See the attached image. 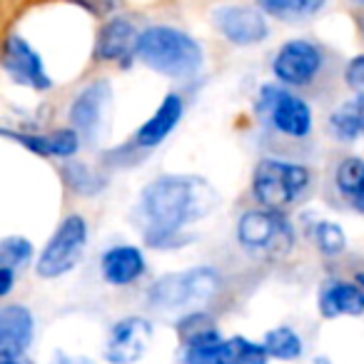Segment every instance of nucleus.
I'll use <instances>...</instances> for the list:
<instances>
[{
    "mask_svg": "<svg viewBox=\"0 0 364 364\" xmlns=\"http://www.w3.org/2000/svg\"><path fill=\"white\" fill-rule=\"evenodd\" d=\"M137 38H140V31H137V26L130 18L112 16L97 31L92 55L100 63H122V65H127L135 58Z\"/></svg>",
    "mask_w": 364,
    "mask_h": 364,
    "instance_id": "4468645a",
    "label": "nucleus"
},
{
    "mask_svg": "<svg viewBox=\"0 0 364 364\" xmlns=\"http://www.w3.org/2000/svg\"><path fill=\"white\" fill-rule=\"evenodd\" d=\"M309 237H312L314 247L327 257H337L347 250V235H344L342 225L332 223V220H314L307 228Z\"/></svg>",
    "mask_w": 364,
    "mask_h": 364,
    "instance_id": "393cba45",
    "label": "nucleus"
},
{
    "mask_svg": "<svg viewBox=\"0 0 364 364\" xmlns=\"http://www.w3.org/2000/svg\"><path fill=\"white\" fill-rule=\"evenodd\" d=\"M269 354L262 342L247 337H223L208 347L182 349V364H267Z\"/></svg>",
    "mask_w": 364,
    "mask_h": 364,
    "instance_id": "ddd939ff",
    "label": "nucleus"
},
{
    "mask_svg": "<svg viewBox=\"0 0 364 364\" xmlns=\"http://www.w3.org/2000/svg\"><path fill=\"white\" fill-rule=\"evenodd\" d=\"M357 282H359V284H362V287H364V272H359V274H357Z\"/></svg>",
    "mask_w": 364,
    "mask_h": 364,
    "instance_id": "72a5a7b5",
    "label": "nucleus"
},
{
    "mask_svg": "<svg viewBox=\"0 0 364 364\" xmlns=\"http://www.w3.org/2000/svg\"><path fill=\"white\" fill-rule=\"evenodd\" d=\"M218 33L235 48H252L267 41V16L252 6H223L213 13Z\"/></svg>",
    "mask_w": 364,
    "mask_h": 364,
    "instance_id": "f8f14e48",
    "label": "nucleus"
},
{
    "mask_svg": "<svg viewBox=\"0 0 364 364\" xmlns=\"http://www.w3.org/2000/svg\"><path fill=\"white\" fill-rule=\"evenodd\" d=\"M334 188H337V193L352 205V210L364 215V157L349 155L337 162V170H334Z\"/></svg>",
    "mask_w": 364,
    "mask_h": 364,
    "instance_id": "412c9836",
    "label": "nucleus"
},
{
    "mask_svg": "<svg viewBox=\"0 0 364 364\" xmlns=\"http://www.w3.org/2000/svg\"><path fill=\"white\" fill-rule=\"evenodd\" d=\"M237 242L264 257H284L294 245V230L279 210H250L237 220Z\"/></svg>",
    "mask_w": 364,
    "mask_h": 364,
    "instance_id": "39448f33",
    "label": "nucleus"
},
{
    "mask_svg": "<svg viewBox=\"0 0 364 364\" xmlns=\"http://www.w3.org/2000/svg\"><path fill=\"white\" fill-rule=\"evenodd\" d=\"M352 3H357V6H364V0H352Z\"/></svg>",
    "mask_w": 364,
    "mask_h": 364,
    "instance_id": "f704fd0d",
    "label": "nucleus"
},
{
    "mask_svg": "<svg viewBox=\"0 0 364 364\" xmlns=\"http://www.w3.org/2000/svg\"><path fill=\"white\" fill-rule=\"evenodd\" d=\"M182 115H185V100H182L177 92H167L162 97V102L155 107L150 117L137 127L135 132V142L145 150H152L160 142H165L170 137V132L180 125Z\"/></svg>",
    "mask_w": 364,
    "mask_h": 364,
    "instance_id": "f3484780",
    "label": "nucleus"
},
{
    "mask_svg": "<svg viewBox=\"0 0 364 364\" xmlns=\"http://www.w3.org/2000/svg\"><path fill=\"white\" fill-rule=\"evenodd\" d=\"M55 364H92L90 359H82V357H68V354H60L55 359Z\"/></svg>",
    "mask_w": 364,
    "mask_h": 364,
    "instance_id": "2f4dec72",
    "label": "nucleus"
},
{
    "mask_svg": "<svg viewBox=\"0 0 364 364\" xmlns=\"http://www.w3.org/2000/svg\"><path fill=\"white\" fill-rule=\"evenodd\" d=\"M312 364H332V362H329V357H314Z\"/></svg>",
    "mask_w": 364,
    "mask_h": 364,
    "instance_id": "473e14b6",
    "label": "nucleus"
},
{
    "mask_svg": "<svg viewBox=\"0 0 364 364\" xmlns=\"http://www.w3.org/2000/svg\"><path fill=\"white\" fill-rule=\"evenodd\" d=\"M63 175H65L68 188H70L73 193H77V195H95V193H100V190H102V180L87 165L70 162V165H65Z\"/></svg>",
    "mask_w": 364,
    "mask_h": 364,
    "instance_id": "bb28decb",
    "label": "nucleus"
},
{
    "mask_svg": "<svg viewBox=\"0 0 364 364\" xmlns=\"http://www.w3.org/2000/svg\"><path fill=\"white\" fill-rule=\"evenodd\" d=\"M329 130L339 140H357L364 137V95H354L352 100L342 102L329 115Z\"/></svg>",
    "mask_w": 364,
    "mask_h": 364,
    "instance_id": "5701e85b",
    "label": "nucleus"
},
{
    "mask_svg": "<svg viewBox=\"0 0 364 364\" xmlns=\"http://www.w3.org/2000/svg\"><path fill=\"white\" fill-rule=\"evenodd\" d=\"M255 6L274 21L299 23L322 13L327 0H255Z\"/></svg>",
    "mask_w": 364,
    "mask_h": 364,
    "instance_id": "4be33fe9",
    "label": "nucleus"
},
{
    "mask_svg": "<svg viewBox=\"0 0 364 364\" xmlns=\"http://www.w3.org/2000/svg\"><path fill=\"white\" fill-rule=\"evenodd\" d=\"M264 349H267L269 359H279V362H294V359L302 357L304 342L299 337L297 329L287 327V324H279V327L269 329L262 339Z\"/></svg>",
    "mask_w": 364,
    "mask_h": 364,
    "instance_id": "b1692460",
    "label": "nucleus"
},
{
    "mask_svg": "<svg viewBox=\"0 0 364 364\" xmlns=\"http://www.w3.org/2000/svg\"><path fill=\"white\" fill-rule=\"evenodd\" d=\"M33 242L28 237H21V235H11L0 242V267H11V269H23L28 262L33 259Z\"/></svg>",
    "mask_w": 364,
    "mask_h": 364,
    "instance_id": "a878e982",
    "label": "nucleus"
},
{
    "mask_svg": "<svg viewBox=\"0 0 364 364\" xmlns=\"http://www.w3.org/2000/svg\"><path fill=\"white\" fill-rule=\"evenodd\" d=\"M135 60L152 73L172 80H185L203 70L205 50L190 33L175 26H150L140 31L135 48Z\"/></svg>",
    "mask_w": 364,
    "mask_h": 364,
    "instance_id": "f03ea898",
    "label": "nucleus"
},
{
    "mask_svg": "<svg viewBox=\"0 0 364 364\" xmlns=\"http://www.w3.org/2000/svg\"><path fill=\"white\" fill-rule=\"evenodd\" d=\"M36 334V317L26 304H6L0 309V352L28 354Z\"/></svg>",
    "mask_w": 364,
    "mask_h": 364,
    "instance_id": "6ab92c4d",
    "label": "nucleus"
},
{
    "mask_svg": "<svg viewBox=\"0 0 364 364\" xmlns=\"http://www.w3.org/2000/svg\"><path fill=\"white\" fill-rule=\"evenodd\" d=\"M317 309L324 319L359 317L364 314V287L354 279H329L322 284L317 297Z\"/></svg>",
    "mask_w": 364,
    "mask_h": 364,
    "instance_id": "dca6fc26",
    "label": "nucleus"
},
{
    "mask_svg": "<svg viewBox=\"0 0 364 364\" xmlns=\"http://www.w3.org/2000/svg\"><path fill=\"white\" fill-rule=\"evenodd\" d=\"M13 284H16V269L0 267V297H8L13 292Z\"/></svg>",
    "mask_w": 364,
    "mask_h": 364,
    "instance_id": "c756f323",
    "label": "nucleus"
},
{
    "mask_svg": "<svg viewBox=\"0 0 364 364\" xmlns=\"http://www.w3.org/2000/svg\"><path fill=\"white\" fill-rule=\"evenodd\" d=\"M87 245V223L82 215H68L50 240L43 247L41 257L36 262V272L43 279H58L63 274H70L80 264Z\"/></svg>",
    "mask_w": 364,
    "mask_h": 364,
    "instance_id": "423d86ee",
    "label": "nucleus"
},
{
    "mask_svg": "<svg viewBox=\"0 0 364 364\" xmlns=\"http://www.w3.org/2000/svg\"><path fill=\"white\" fill-rule=\"evenodd\" d=\"M152 344V324L145 317H130L117 319L110 327L105 339L102 357L110 364H137L147 354Z\"/></svg>",
    "mask_w": 364,
    "mask_h": 364,
    "instance_id": "9b49d317",
    "label": "nucleus"
},
{
    "mask_svg": "<svg viewBox=\"0 0 364 364\" xmlns=\"http://www.w3.org/2000/svg\"><path fill=\"white\" fill-rule=\"evenodd\" d=\"M255 112L287 137H307L312 132V107L299 95L279 85H262Z\"/></svg>",
    "mask_w": 364,
    "mask_h": 364,
    "instance_id": "0eeeda50",
    "label": "nucleus"
},
{
    "mask_svg": "<svg viewBox=\"0 0 364 364\" xmlns=\"http://www.w3.org/2000/svg\"><path fill=\"white\" fill-rule=\"evenodd\" d=\"M112 110V87L107 80H92L70 102L68 120L85 140H97L107 130Z\"/></svg>",
    "mask_w": 364,
    "mask_h": 364,
    "instance_id": "1a4fd4ad",
    "label": "nucleus"
},
{
    "mask_svg": "<svg viewBox=\"0 0 364 364\" xmlns=\"http://www.w3.org/2000/svg\"><path fill=\"white\" fill-rule=\"evenodd\" d=\"M177 339H180L182 349L190 347H208L223 339L218 322L213 314H208L205 309H193L177 322Z\"/></svg>",
    "mask_w": 364,
    "mask_h": 364,
    "instance_id": "aec40b11",
    "label": "nucleus"
},
{
    "mask_svg": "<svg viewBox=\"0 0 364 364\" xmlns=\"http://www.w3.org/2000/svg\"><path fill=\"white\" fill-rule=\"evenodd\" d=\"M218 193L198 175H160L142 190L137 220L150 247H170L188 225L208 218L218 205Z\"/></svg>",
    "mask_w": 364,
    "mask_h": 364,
    "instance_id": "f257e3e1",
    "label": "nucleus"
},
{
    "mask_svg": "<svg viewBox=\"0 0 364 364\" xmlns=\"http://www.w3.org/2000/svg\"><path fill=\"white\" fill-rule=\"evenodd\" d=\"M3 137L18 142L28 152L41 157H60L68 160L80 150V132L75 127H58L50 132H21V130H3Z\"/></svg>",
    "mask_w": 364,
    "mask_h": 364,
    "instance_id": "2eb2a0df",
    "label": "nucleus"
},
{
    "mask_svg": "<svg viewBox=\"0 0 364 364\" xmlns=\"http://www.w3.org/2000/svg\"><path fill=\"white\" fill-rule=\"evenodd\" d=\"M145 255L135 245H112L102 252L100 272L102 279L112 287H127L145 274Z\"/></svg>",
    "mask_w": 364,
    "mask_h": 364,
    "instance_id": "a211bd4d",
    "label": "nucleus"
},
{
    "mask_svg": "<svg viewBox=\"0 0 364 364\" xmlns=\"http://www.w3.org/2000/svg\"><path fill=\"white\" fill-rule=\"evenodd\" d=\"M75 6H80L82 11H87L95 18H107L122 6V0H70Z\"/></svg>",
    "mask_w": 364,
    "mask_h": 364,
    "instance_id": "c85d7f7f",
    "label": "nucleus"
},
{
    "mask_svg": "<svg viewBox=\"0 0 364 364\" xmlns=\"http://www.w3.org/2000/svg\"><path fill=\"white\" fill-rule=\"evenodd\" d=\"M309 180L312 175L302 162L264 157L252 172V198L259 203V208L282 213L309 188Z\"/></svg>",
    "mask_w": 364,
    "mask_h": 364,
    "instance_id": "20e7f679",
    "label": "nucleus"
},
{
    "mask_svg": "<svg viewBox=\"0 0 364 364\" xmlns=\"http://www.w3.org/2000/svg\"><path fill=\"white\" fill-rule=\"evenodd\" d=\"M220 289V277L213 267H193L182 272H170L155 279L147 292V302L162 312L172 309H200Z\"/></svg>",
    "mask_w": 364,
    "mask_h": 364,
    "instance_id": "7ed1b4c3",
    "label": "nucleus"
},
{
    "mask_svg": "<svg viewBox=\"0 0 364 364\" xmlns=\"http://www.w3.org/2000/svg\"><path fill=\"white\" fill-rule=\"evenodd\" d=\"M0 364H33L28 354H3L0 352Z\"/></svg>",
    "mask_w": 364,
    "mask_h": 364,
    "instance_id": "7c9ffc66",
    "label": "nucleus"
},
{
    "mask_svg": "<svg viewBox=\"0 0 364 364\" xmlns=\"http://www.w3.org/2000/svg\"><path fill=\"white\" fill-rule=\"evenodd\" d=\"M324 68V53L317 43L307 38H294L279 46L272 58V75L279 85L287 87H304L314 82V77Z\"/></svg>",
    "mask_w": 364,
    "mask_h": 364,
    "instance_id": "6e6552de",
    "label": "nucleus"
},
{
    "mask_svg": "<svg viewBox=\"0 0 364 364\" xmlns=\"http://www.w3.org/2000/svg\"><path fill=\"white\" fill-rule=\"evenodd\" d=\"M3 70L13 82L36 92H48L53 87V77L48 75L41 53L18 33H11L3 43Z\"/></svg>",
    "mask_w": 364,
    "mask_h": 364,
    "instance_id": "9d476101",
    "label": "nucleus"
},
{
    "mask_svg": "<svg viewBox=\"0 0 364 364\" xmlns=\"http://www.w3.org/2000/svg\"><path fill=\"white\" fill-rule=\"evenodd\" d=\"M344 82L354 95H364V53L354 55L344 68Z\"/></svg>",
    "mask_w": 364,
    "mask_h": 364,
    "instance_id": "cd10ccee",
    "label": "nucleus"
}]
</instances>
